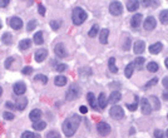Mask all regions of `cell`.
<instances>
[{"instance_id": "1", "label": "cell", "mask_w": 168, "mask_h": 138, "mask_svg": "<svg viewBox=\"0 0 168 138\" xmlns=\"http://www.w3.org/2000/svg\"><path fill=\"white\" fill-rule=\"evenodd\" d=\"M80 121H82L80 117L77 115V114L69 117V118H67L64 121V123H63V127H62L64 134L67 137H72L77 132L78 127H79V124H80Z\"/></svg>"}, {"instance_id": "2", "label": "cell", "mask_w": 168, "mask_h": 138, "mask_svg": "<svg viewBox=\"0 0 168 138\" xmlns=\"http://www.w3.org/2000/svg\"><path fill=\"white\" fill-rule=\"evenodd\" d=\"M87 18H88V14L84 12L82 8H74L73 9L72 20H73V24L74 25H82L87 20Z\"/></svg>"}, {"instance_id": "3", "label": "cell", "mask_w": 168, "mask_h": 138, "mask_svg": "<svg viewBox=\"0 0 168 138\" xmlns=\"http://www.w3.org/2000/svg\"><path fill=\"white\" fill-rule=\"evenodd\" d=\"M79 93H80V89H79V86L77 83H73L72 86L69 87V89L67 91V94H65V98L67 100H73V99H77L79 97Z\"/></svg>"}, {"instance_id": "4", "label": "cell", "mask_w": 168, "mask_h": 138, "mask_svg": "<svg viewBox=\"0 0 168 138\" xmlns=\"http://www.w3.org/2000/svg\"><path fill=\"white\" fill-rule=\"evenodd\" d=\"M109 13L114 17H118L123 13V5L119 1H112L111 5H109Z\"/></svg>"}, {"instance_id": "5", "label": "cell", "mask_w": 168, "mask_h": 138, "mask_svg": "<svg viewBox=\"0 0 168 138\" xmlns=\"http://www.w3.org/2000/svg\"><path fill=\"white\" fill-rule=\"evenodd\" d=\"M109 114H111L112 118L114 119H122L124 118V110L122 107H119V105H113L109 110Z\"/></svg>"}, {"instance_id": "6", "label": "cell", "mask_w": 168, "mask_h": 138, "mask_svg": "<svg viewBox=\"0 0 168 138\" xmlns=\"http://www.w3.org/2000/svg\"><path fill=\"white\" fill-rule=\"evenodd\" d=\"M97 131H98V133L103 136V137H106L108 136L109 133H111V126H109L108 123H106V122H99V123L97 124Z\"/></svg>"}, {"instance_id": "7", "label": "cell", "mask_w": 168, "mask_h": 138, "mask_svg": "<svg viewBox=\"0 0 168 138\" xmlns=\"http://www.w3.org/2000/svg\"><path fill=\"white\" fill-rule=\"evenodd\" d=\"M23 20L20 19L19 17H13V18H10L9 19V25L12 26L13 29L15 30H19V29H22L23 28Z\"/></svg>"}, {"instance_id": "8", "label": "cell", "mask_w": 168, "mask_h": 138, "mask_svg": "<svg viewBox=\"0 0 168 138\" xmlns=\"http://www.w3.org/2000/svg\"><path fill=\"white\" fill-rule=\"evenodd\" d=\"M140 107H142V113L146 114V115L151 114L152 110H153V109H152V105L149 103V100L146 99V98H143V99L140 100Z\"/></svg>"}, {"instance_id": "9", "label": "cell", "mask_w": 168, "mask_h": 138, "mask_svg": "<svg viewBox=\"0 0 168 138\" xmlns=\"http://www.w3.org/2000/svg\"><path fill=\"white\" fill-rule=\"evenodd\" d=\"M13 89H14V93L17 95H23L25 92H27V86H25L24 82H17L14 84Z\"/></svg>"}, {"instance_id": "10", "label": "cell", "mask_w": 168, "mask_h": 138, "mask_svg": "<svg viewBox=\"0 0 168 138\" xmlns=\"http://www.w3.org/2000/svg\"><path fill=\"white\" fill-rule=\"evenodd\" d=\"M144 48H146V43L143 40H137L135 43L133 44V52L134 54H142L144 52Z\"/></svg>"}, {"instance_id": "11", "label": "cell", "mask_w": 168, "mask_h": 138, "mask_svg": "<svg viewBox=\"0 0 168 138\" xmlns=\"http://www.w3.org/2000/svg\"><path fill=\"white\" fill-rule=\"evenodd\" d=\"M54 52H55V54L59 58L67 57V50H65V46H64V44H63V43H58L54 46Z\"/></svg>"}, {"instance_id": "12", "label": "cell", "mask_w": 168, "mask_h": 138, "mask_svg": "<svg viewBox=\"0 0 168 138\" xmlns=\"http://www.w3.org/2000/svg\"><path fill=\"white\" fill-rule=\"evenodd\" d=\"M157 25V22L153 17H148L144 20V29L146 30H153Z\"/></svg>"}, {"instance_id": "13", "label": "cell", "mask_w": 168, "mask_h": 138, "mask_svg": "<svg viewBox=\"0 0 168 138\" xmlns=\"http://www.w3.org/2000/svg\"><path fill=\"white\" fill-rule=\"evenodd\" d=\"M46 57H48V50L46 49H38L35 52V60L38 63H41Z\"/></svg>"}, {"instance_id": "14", "label": "cell", "mask_w": 168, "mask_h": 138, "mask_svg": "<svg viewBox=\"0 0 168 138\" xmlns=\"http://www.w3.org/2000/svg\"><path fill=\"white\" fill-rule=\"evenodd\" d=\"M87 99H88V102H89V104H91V107L93 108V109H96V110H99V107L97 105V98H96V95H94V93H92V92H89L88 94H87Z\"/></svg>"}, {"instance_id": "15", "label": "cell", "mask_w": 168, "mask_h": 138, "mask_svg": "<svg viewBox=\"0 0 168 138\" xmlns=\"http://www.w3.org/2000/svg\"><path fill=\"white\" fill-rule=\"evenodd\" d=\"M120 99H122V94H120V92L114 91V92H112V93H111V95H109L108 102H109V103H112V104L114 105L115 103H118Z\"/></svg>"}, {"instance_id": "16", "label": "cell", "mask_w": 168, "mask_h": 138, "mask_svg": "<svg viewBox=\"0 0 168 138\" xmlns=\"http://www.w3.org/2000/svg\"><path fill=\"white\" fill-rule=\"evenodd\" d=\"M41 115H43V112H41L40 109H33L29 113V118L33 122H36V121H39L41 118Z\"/></svg>"}, {"instance_id": "17", "label": "cell", "mask_w": 168, "mask_h": 138, "mask_svg": "<svg viewBox=\"0 0 168 138\" xmlns=\"http://www.w3.org/2000/svg\"><path fill=\"white\" fill-rule=\"evenodd\" d=\"M162 49H163L162 43H154V44H152L149 46V53L151 54H159V53L162 52Z\"/></svg>"}, {"instance_id": "18", "label": "cell", "mask_w": 168, "mask_h": 138, "mask_svg": "<svg viewBox=\"0 0 168 138\" xmlns=\"http://www.w3.org/2000/svg\"><path fill=\"white\" fill-rule=\"evenodd\" d=\"M142 14H135L132 17V19H130V25L133 26V28H138V26L140 25L142 23Z\"/></svg>"}, {"instance_id": "19", "label": "cell", "mask_w": 168, "mask_h": 138, "mask_svg": "<svg viewBox=\"0 0 168 138\" xmlns=\"http://www.w3.org/2000/svg\"><path fill=\"white\" fill-rule=\"evenodd\" d=\"M107 104H108V99L106 97V94L101 93V94H99V98H98V107L101 109H104L107 107Z\"/></svg>"}, {"instance_id": "20", "label": "cell", "mask_w": 168, "mask_h": 138, "mask_svg": "<svg viewBox=\"0 0 168 138\" xmlns=\"http://www.w3.org/2000/svg\"><path fill=\"white\" fill-rule=\"evenodd\" d=\"M138 8H139V1H138V0H128V1H127L128 12H135Z\"/></svg>"}, {"instance_id": "21", "label": "cell", "mask_w": 168, "mask_h": 138, "mask_svg": "<svg viewBox=\"0 0 168 138\" xmlns=\"http://www.w3.org/2000/svg\"><path fill=\"white\" fill-rule=\"evenodd\" d=\"M28 105V99L27 98H19L15 103V108L19 110H24V108Z\"/></svg>"}, {"instance_id": "22", "label": "cell", "mask_w": 168, "mask_h": 138, "mask_svg": "<svg viewBox=\"0 0 168 138\" xmlns=\"http://www.w3.org/2000/svg\"><path fill=\"white\" fill-rule=\"evenodd\" d=\"M108 35H109V30L108 29H102L101 34H99V41L102 44H107L108 43Z\"/></svg>"}, {"instance_id": "23", "label": "cell", "mask_w": 168, "mask_h": 138, "mask_svg": "<svg viewBox=\"0 0 168 138\" xmlns=\"http://www.w3.org/2000/svg\"><path fill=\"white\" fill-rule=\"evenodd\" d=\"M54 84L58 87H64L67 84V78L64 76H58L54 78Z\"/></svg>"}, {"instance_id": "24", "label": "cell", "mask_w": 168, "mask_h": 138, "mask_svg": "<svg viewBox=\"0 0 168 138\" xmlns=\"http://www.w3.org/2000/svg\"><path fill=\"white\" fill-rule=\"evenodd\" d=\"M30 45H31L30 39H23V40H20V43H19V49L20 50H27L30 48Z\"/></svg>"}, {"instance_id": "25", "label": "cell", "mask_w": 168, "mask_h": 138, "mask_svg": "<svg viewBox=\"0 0 168 138\" xmlns=\"http://www.w3.org/2000/svg\"><path fill=\"white\" fill-rule=\"evenodd\" d=\"M159 20L163 25H168V10L164 9L159 13Z\"/></svg>"}, {"instance_id": "26", "label": "cell", "mask_w": 168, "mask_h": 138, "mask_svg": "<svg viewBox=\"0 0 168 138\" xmlns=\"http://www.w3.org/2000/svg\"><path fill=\"white\" fill-rule=\"evenodd\" d=\"M34 43L38 44V45H41L44 43V39H43V31H36L34 34Z\"/></svg>"}, {"instance_id": "27", "label": "cell", "mask_w": 168, "mask_h": 138, "mask_svg": "<svg viewBox=\"0 0 168 138\" xmlns=\"http://www.w3.org/2000/svg\"><path fill=\"white\" fill-rule=\"evenodd\" d=\"M46 127V123L44 121H36V122H33V128L36 129V131H43Z\"/></svg>"}, {"instance_id": "28", "label": "cell", "mask_w": 168, "mask_h": 138, "mask_svg": "<svg viewBox=\"0 0 168 138\" xmlns=\"http://www.w3.org/2000/svg\"><path fill=\"white\" fill-rule=\"evenodd\" d=\"M1 41L5 44V45H10L13 43V36L10 33H4L3 36H1Z\"/></svg>"}, {"instance_id": "29", "label": "cell", "mask_w": 168, "mask_h": 138, "mask_svg": "<svg viewBox=\"0 0 168 138\" xmlns=\"http://www.w3.org/2000/svg\"><path fill=\"white\" fill-rule=\"evenodd\" d=\"M133 70H134V64H133V62H132V63H129V64H127V67H125V69H124L125 77H127V78H130V77H132Z\"/></svg>"}, {"instance_id": "30", "label": "cell", "mask_w": 168, "mask_h": 138, "mask_svg": "<svg viewBox=\"0 0 168 138\" xmlns=\"http://www.w3.org/2000/svg\"><path fill=\"white\" fill-rule=\"evenodd\" d=\"M133 64H134V68L142 69V68H143V65H144V58H142V57L137 58V59L133 62Z\"/></svg>"}, {"instance_id": "31", "label": "cell", "mask_w": 168, "mask_h": 138, "mask_svg": "<svg viewBox=\"0 0 168 138\" xmlns=\"http://www.w3.org/2000/svg\"><path fill=\"white\" fill-rule=\"evenodd\" d=\"M139 98L137 97V95H135V97H134V102L132 103V104H127V108L129 109V110H132V112H134V110L135 109H137V107H138V102H139V100H138Z\"/></svg>"}, {"instance_id": "32", "label": "cell", "mask_w": 168, "mask_h": 138, "mask_svg": "<svg viewBox=\"0 0 168 138\" xmlns=\"http://www.w3.org/2000/svg\"><path fill=\"white\" fill-rule=\"evenodd\" d=\"M34 81L35 82H40L43 84H46V83H48V78H46L45 76H43V74H36V76L34 77Z\"/></svg>"}, {"instance_id": "33", "label": "cell", "mask_w": 168, "mask_h": 138, "mask_svg": "<svg viewBox=\"0 0 168 138\" xmlns=\"http://www.w3.org/2000/svg\"><path fill=\"white\" fill-rule=\"evenodd\" d=\"M147 69H148L149 72L154 73V72H158L159 67H158V64H157V63H154V62H151V63H148V65H147Z\"/></svg>"}, {"instance_id": "34", "label": "cell", "mask_w": 168, "mask_h": 138, "mask_svg": "<svg viewBox=\"0 0 168 138\" xmlns=\"http://www.w3.org/2000/svg\"><path fill=\"white\" fill-rule=\"evenodd\" d=\"M98 31H99V26L97 25V24H94L92 28H91V30H89V33H88V35L91 36V38H94L97 34H98Z\"/></svg>"}, {"instance_id": "35", "label": "cell", "mask_w": 168, "mask_h": 138, "mask_svg": "<svg viewBox=\"0 0 168 138\" xmlns=\"http://www.w3.org/2000/svg\"><path fill=\"white\" fill-rule=\"evenodd\" d=\"M22 138H40L39 134H35L33 132H29V131H25L24 133L22 134Z\"/></svg>"}, {"instance_id": "36", "label": "cell", "mask_w": 168, "mask_h": 138, "mask_svg": "<svg viewBox=\"0 0 168 138\" xmlns=\"http://www.w3.org/2000/svg\"><path fill=\"white\" fill-rule=\"evenodd\" d=\"M149 99L152 100V103H153V107H154V109H156V110L161 108V103H159V100H158V98H157L156 95H152V97H151Z\"/></svg>"}, {"instance_id": "37", "label": "cell", "mask_w": 168, "mask_h": 138, "mask_svg": "<svg viewBox=\"0 0 168 138\" xmlns=\"http://www.w3.org/2000/svg\"><path fill=\"white\" fill-rule=\"evenodd\" d=\"M157 83H158V78H152L151 79V81H148V82H147L146 83V86H144V88L147 89V88H151V87H153V86H156V84Z\"/></svg>"}, {"instance_id": "38", "label": "cell", "mask_w": 168, "mask_h": 138, "mask_svg": "<svg viewBox=\"0 0 168 138\" xmlns=\"http://www.w3.org/2000/svg\"><path fill=\"white\" fill-rule=\"evenodd\" d=\"M60 20H53V22H50V26H51V29H54V30H58L59 29V26H60Z\"/></svg>"}, {"instance_id": "39", "label": "cell", "mask_w": 168, "mask_h": 138, "mask_svg": "<svg viewBox=\"0 0 168 138\" xmlns=\"http://www.w3.org/2000/svg\"><path fill=\"white\" fill-rule=\"evenodd\" d=\"M46 138H60V134L58 133V132H55V131H51V132H49V133L46 134Z\"/></svg>"}, {"instance_id": "40", "label": "cell", "mask_w": 168, "mask_h": 138, "mask_svg": "<svg viewBox=\"0 0 168 138\" xmlns=\"http://www.w3.org/2000/svg\"><path fill=\"white\" fill-rule=\"evenodd\" d=\"M35 26H36V22H35V20H30V22L28 23L27 30H28V31H31V30H33V29L35 28Z\"/></svg>"}, {"instance_id": "41", "label": "cell", "mask_w": 168, "mask_h": 138, "mask_svg": "<svg viewBox=\"0 0 168 138\" xmlns=\"http://www.w3.org/2000/svg\"><path fill=\"white\" fill-rule=\"evenodd\" d=\"M22 73L25 74V76H29V74L33 73V68H31V67H24L23 70H22Z\"/></svg>"}, {"instance_id": "42", "label": "cell", "mask_w": 168, "mask_h": 138, "mask_svg": "<svg viewBox=\"0 0 168 138\" xmlns=\"http://www.w3.org/2000/svg\"><path fill=\"white\" fill-rule=\"evenodd\" d=\"M3 117H4V119H8V121H13L14 119V114L10 113V112H4Z\"/></svg>"}, {"instance_id": "43", "label": "cell", "mask_w": 168, "mask_h": 138, "mask_svg": "<svg viewBox=\"0 0 168 138\" xmlns=\"http://www.w3.org/2000/svg\"><path fill=\"white\" fill-rule=\"evenodd\" d=\"M163 137H164V133L161 129H156L154 131V138H163Z\"/></svg>"}, {"instance_id": "44", "label": "cell", "mask_w": 168, "mask_h": 138, "mask_svg": "<svg viewBox=\"0 0 168 138\" xmlns=\"http://www.w3.org/2000/svg\"><path fill=\"white\" fill-rule=\"evenodd\" d=\"M14 62V58L13 57H9L8 59H7V62H5V68L7 69H9L10 68V65H12V63Z\"/></svg>"}, {"instance_id": "45", "label": "cell", "mask_w": 168, "mask_h": 138, "mask_svg": "<svg viewBox=\"0 0 168 138\" xmlns=\"http://www.w3.org/2000/svg\"><path fill=\"white\" fill-rule=\"evenodd\" d=\"M67 68H68V67H67L65 64H58L56 68H55V70H58V72H60V73H62V72H64Z\"/></svg>"}, {"instance_id": "46", "label": "cell", "mask_w": 168, "mask_h": 138, "mask_svg": "<svg viewBox=\"0 0 168 138\" xmlns=\"http://www.w3.org/2000/svg\"><path fill=\"white\" fill-rule=\"evenodd\" d=\"M152 1H153V0H142V5H143L144 8H148V7H151Z\"/></svg>"}, {"instance_id": "47", "label": "cell", "mask_w": 168, "mask_h": 138, "mask_svg": "<svg viewBox=\"0 0 168 138\" xmlns=\"http://www.w3.org/2000/svg\"><path fill=\"white\" fill-rule=\"evenodd\" d=\"M10 0H0V8H7Z\"/></svg>"}, {"instance_id": "48", "label": "cell", "mask_w": 168, "mask_h": 138, "mask_svg": "<svg viewBox=\"0 0 168 138\" xmlns=\"http://www.w3.org/2000/svg\"><path fill=\"white\" fill-rule=\"evenodd\" d=\"M129 46H130V39H125V44H123V49L129 50Z\"/></svg>"}, {"instance_id": "49", "label": "cell", "mask_w": 168, "mask_h": 138, "mask_svg": "<svg viewBox=\"0 0 168 138\" xmlns=\"http://www.w3.org/2000/svg\"><path fill=\"white\" fill-rule=\"evenodd\" d=\"M38 12H39L40 15H43V17H44V15H45V8H44V5L39 4V10H38Z\"/></svg>"}, {"instance_id": "50", "label": "cell", "mask_w": 168, "mask_h": 138, "mask_svg": "<svg viewBox=\"0 0 168 138\" xmlns=\"http://www.w3.org/2000/svg\"><path fill=\"white\" fill-rule=\"evenodd\" d=\"M79 110H80V113H83V114H85V113L88 112V108L85 107V105H80V108H79Z\"/></svg>"}, {"instance_id": "51", "label": "cell", "mask_w": 168, "mask_h": 138, "mask_svg": "<svg viewBox=\"0 0 168 138\" xmlns=\"http://www.w3.org/2000/svg\"><path fill=\"white\" fill-rule=\"evenodd\" d=\"M108 65H109V67H114V65H115V58H111V59H109Z\"/></svg>"}, {"instance_id": "52", "label": "cell", "mask_w": 168, "mask_h": 138, "mask_svg": "<svg viewBox=\"0 0 168 138\" xmlns=\"http://www.w3.org/2000/svg\"><path fill=\"white\" fill-rule=\"evenodd\" d=\"M163 87L166 89H168V77H164V79H163Z\"/></svg>"}, {"instance_id": "53", "label": "cell", "mask_w": 168, "mask_h": 138, "mask_svg": "<svg viewBox=\"0 0 168 138\" xmlns=\"http://www.w3.org/2000/svg\"><path fill=\"white\" fill-rule=\"evenodd\" d=\"M109 70H111L112 73H118V68L115 67V65L114 67H109Z\"/></svg>"}, {"instance_id": "54", "label": "cell", "mask_w": 168, "mask_h": 138, "mask_svg": "<svg viewBox=\"0 0 168 138\" xmlns=\"http://www.w3.org/2000/svg\"><path fill=\"white\" fill-rule=\"evenodd\" d=\"M5 105H7V107H8V108H15V104H13V103H10V102H7V104H5Z\"/></svg>"}, {"instance_id": "55", "label": "cell", "mask_w": 168, "mask_h": 138, "mask_svg": "<svg viewBox=\"0 0 168 138\" xmlns=\"http://www.w3.org/2000/svg\"><path fill=\"white\" fill-rule=\"evenodd\" d=\"M162 97H163V99L168 100V92H163V94H162Z\"/></svg>"}, {"instance_id": "56", "label": "cell", "mask_w": 168, "mask_h": 138, "mask_svg": "<svg viewBox=\"0 0 168 138\" xmlns=\"http://www.w3.org/2000/svg\"><path fill=\"white\" fill-rule=\"evenodd\" d=\"M164 65H166V68L168 69V58H167V59L164 60Z\"/></svg>"}, {"instance_id": "57", "label": "cell", "mask_w": 168, "mask_h": 138, "mask_svg": "<svg viewBox=\"0 0 168 138\" xmlns=\"http://www.w3.org/2000/svg\"><path fill=\"white\" fill-rule=\"evenodd\" d=\"M1 94H3V88L0 87V97H1Z\"/></svg>"}, {"instance_id": "58", "label": "cell", "mask_w": 168, "mask_h": 138, "mask_svg": "<svg viewBox=\"0 0 168 138\" xmlns=\"http://www.w3.org/2000/svg\"><path fill=\"white\" fill-rule=\"evenodd\" d=\"M166 134H167V137H168V129H167V133H166Z\"/></svg>"}, {"instance_id": "59", "label": "cell", "mask_w": 168, "mask_h": 138, "mask_svg": "<svg viewBox=\"0 0 168 138\" xmlns=\"http://www.w3.org/2000/svg\"><path fill=\"white\" fill-rule=\"evenodd\" d=\"M0 29H1V23H0Z\"/></svg>"}]
</instances>
